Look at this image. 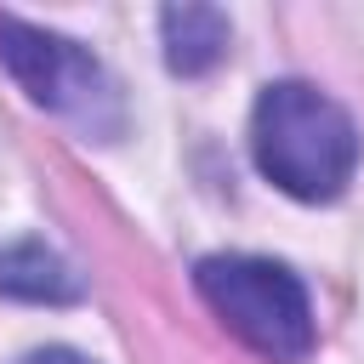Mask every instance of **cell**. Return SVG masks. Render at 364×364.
Masks as SVG:
<instances>
[{"label":"cell","mask_w":364,"mask_h":364,"mask_svg":"<svg viewBox=\"0 0 364 364\" xmlns=\"http://www.w3.org/2000/svg\"><path fill=\"white\" fill-rule=\"evenodd\" d=\"M0 63L28 91V102H40L63 119H80L85 131H114V85L80 40L34 28L6 11L0 17Z\"/></svg>","instance_id":"cell-3"},{"label":"cell","mask_w":364,"mask_h":364,"mask_svg":"<svg viewBox=\"0 0 364 364\" xmlns=\"http://www.w3.org/2000/svg\"><path fill=\"white\" fill-rule=\"evenodd\" d=\"M250 154L256 171L301 199V205H330L347 193L358 171V131L336 97H324L307 80H273L262 85L250 108Z\"/></svg>","instance_id":"cell-1"},{"label":"cell","mask_w":364,"mask_h":364,"mask_svg":"<svg viewBox=\"0 0 364 364\" xmlns=\"http://www.w3.org/2000/svg\"><path fill=\"white\" fill-rule=\"evenodd\" d=\"M23 364H91V358L74 353V347H40V353H28Z\"/></svg>","instance_id":"cell-6"},{"label":"cell","mask_w":364,"mask_h":364,"mask_svg":"<svg viewBox=\"0 0 364 364\" xmlns=\"http://www.w3.org/2000/svg\"><path fill=\"white\" fill-rule=\"evenodd\" d=\"M199 296L210 313L267 364H307L318 330H313V301L307 284L267 256H205L193 267Z\"/></svg>","instance_id":"cell-2"},{"label":"cell","mask_w":364,"mask_h":364,"mask_svg":"<svg viewBox=\"0 0 364 364\" xmlns=\"http://www.w3.org/2000/svg\"><path fill=\"white\" fill-rule=\"evenodd\" d=\"M228 40H233V23H228V11H216V6H165V11H159L165 68L182 74V80L210 74V68L228 57Z\"/></svg>","instance_id":"cell-4"},{"label":"cell","mask_w":364,"mask_h":364,"mask_svg":"<svg viewBox=\"0 0 364 364\" xmlns=\"http://www.w3.org/2000/svg\"><path fill=\"white\" fill-rule=\"evenodd\" d=\"M0 296L63 307V301H80V279H74V267H68L57 250L23 239V245L0 250Z\"/></svg>","instance_id":"cell-5"}]
</instances>
